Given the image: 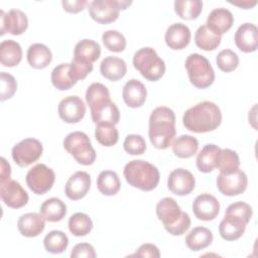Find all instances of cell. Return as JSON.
<instances>
[{"label": "cell", "mask_w": 258, "mask_h": 258, "mask_svg": "<svg viewBox=\"0 0 258 258\" xmlns=\"http://www.w3.org/2000/svg\"><path fill=\"white\" fill-rule=\"evenodd\" d=\"M42 150V144L39 140L25 138L13 146L11 155L18 166L26 167L40 158Z\"/></svg>", "instance_id": "obj_9"}, {"label": "cell", "mask_w": 258, "mask_h": 258, "mask_svg": "<svg viewBox=\"0 0 258 258\" xmlns=\"http://www.w3.org/2000/svg\"><path fill=\"white\" fill-rule=\"evenodd\" d=\"M225 214H233V215H236L240 218H242L247 224L250 222L251 218H252V215H253V211H252V208L250 205H248L247 203H244V202H236V203H233L231 204Z\"/></svg>", "instance_id": "obj_47"}, {"label": "cell", "mask_w": 258, "mask_h": 258, "mask_svg": "<svg viewBox=\"0 0 258 258\" xmlns=\"http://www.w3.org/2000/svg\"><path fill=\"white\" fill-rule=\"evenodd\" d=\"M190 29L183 23L171 24L165 32L164 40L166 45L173 50H180L186 47L190 41Z\"/></svg>", "instance_id": "obj_21"}, {"label": "cell", "mask_w": 258, "mask_h": 258, "mask_svg": "<svg viewBox=\"0 0 258 258\" xmlns=\"http://www.w3.org/2000/svg\"><path fill=\"white\" fill-rule=\"evenodd\" d=\"M94 67L93 63H87L73 58L70 63V74L72 78L78 82L79 80H84L90 73H92Z\"/></svg>", "instance_id": "obj_46"}, {"label": "cell", "mask_w": 258, "mask_h": 258, "mask_svg": "<svg viewBox=\"0 0 258 258\" xmlns=\"http://www.w3.org/2000/svg\"><path fill=\"white\" fill-rule=\"evenodd\" d=\"M101 75L112 82L124 78L127 73V64L123 58L117 56H106L100 63Z\"/></svg>", "instance_id": "obj_25"}, {"label": "cell", "mask_w": 258, "mask_h": 258, "mask_svg": "<svg viewBox=\"0 0 258 258\" xmlns=\"http://www.w3.org/2000/svg\"><path fill=\"white\" fill-rule=\"evenodd\" d=\"M123 174L126 181L131 186L143 191H150L154 189L160 178L157 167L142 159L129 161L124 166Z\"/></svg>", "instance_id": "obj_3"}, {"label": "cell", "mask_w": 258, "mask_h": 258, "mask_svg": "<svg viewBox=\"0 0 258 258\" xmlns=\"http://www.w3.org/2000/svg\"><path fill=\"white\" fill-rule=\"evenodd\" d=\"M202 10L203 1L201 0H176L174 2L175 13L184 20L197 19Z\"/></svg>", "instance_id": "obj_36"}, {"label": "cell", "mask_w": 258, "mask_h": 258, "mask_svg": "<svg viewBox=\"0 0 258 258\" xmlns=\"http://www.w3.org/2000/svg\"><path fill=\"white\" fill-rule=\"evenodd\" d=\"M216 182L221 194L228 197H234L241 195L246 190L248 185V177L243 170L237 169L229 174L220 172Z\"/></svg>", "instance_id": "obj_10"}, {"label": "cell", "mask_w": 258, "mask_h": 258, "mask_svg": "<svg viewBox=\"0 0 258 258\" xmlns=\"http://www.w3.org/2000/svg\"><path fill=\"white\" fill-rule=\"evenodd\" d=\"M156 216L161 221L164 226V229L174 225L180 218L182 211L172 198L166 197L160 200L156 205Z\"/></svg>", "instance_id": "obj_23"}, {"label": "cell", "mask_w": 258, "mask_h": 258, "mask_svg": "<svg viewBox=\"0 0 258 258\" xmlns=\"http://www.w3.org/2000/svg\"><path fill=\"white\" fill-rule=\"evenodd\" d=\"M69 245L68 236L58 230L50 231L43 239V246L45 250L51 254H59L66 251Z\"/></svg>", "instance_id": "obj_38"}, {"label": "cell", "mask_w": 258, "mask_h": 258, "mask_svg": "<svg viewBox=\"0 0 258 258\" xmlns=\"http://www.w3.org/2000/svg\"><path fill=\"white\" fill-rule=\"evenodd\" d=\"M184 241L188 249L191 251H200L212 244L213 233L206 227H196L186 235Z\"/></svg>", "instance_id": "obj_30"}, {"label": "cell", "mask_w": 258, "mask_h": 258, "mask_svg": "<svg viewBox=\"0 0 258 258\" xmlns=\"http://www.w3.org/2000/svg\"><path fill=\"white\" fill-rule=\"evenodd\" d=\"M57 113L66 123H78L85 117L86 105L80 97L68 96L58 103Z\"/></svg>", "instance_id": "obj_14"}, {"label": "cell", "mask_w": 258, "mask_h": 258, "mask_svg": "<svg viewBox=\"0 0 258 258\" xmlns=\"http://www.w3.org/2000/svg\"><path fill=\"white\" fill-rule=\"evenodd\" d=\"M234 23V16L227 8H215L210 12L207 18V27L217 35L222 36Z\"/></svg>", "instance_id": "obj_19"}, {"label": "cell", "mask_w": 258, "mask_h": 258, "mask_svg": "<svg viewBox=\"0 0 258 258\" xmlns=\"http://www.w3.org/2000/svg\"><path fill=\"white\" fill-rule=\"evenodd\" d=\"M28 27V19L19 9H11L7 13L0 10V35L6 32L12 35L22 34Z\"/></svg>", "instance_id": "obj_12"}, {"label": "cell", "mask_w": 258, "mask_h": 258, "mask_svg": "<svg viewBox=\"0 0 258 258\" xmlns=\"http://www.w3.org/2000/svg\"><path fill=\"white\" fill-rule=\"evenodd\" d=\"M97 187L104 196H115L121 187L118 174L112 170H103L97 178Z\"/></svg>", "instance_id": "obj_33"}, {"label": "cell", "mask_w": 258, "mask_h": 258, "mask_svg": "<svg viewBox=\"0 0 258 258\" xmlns=\"http://www.w3.org/2000/svg\"><path fill=\"white\" fill-rule=\"evenodd\" d=\"M105 47L113 52H121L126 48L125 36L117 30H107L102 34Z\"/></svg>", "instance_id": "obj_41"}, {"label": "cell", "mask_w": 258, "mask_h": 258, "mask_svg": "<svg viewBox=\"0 0 258 258\" xmlns=\"http://www.w3.org/2000/svg\"><path fill=\"white\" fill-rule=\"evenodd\" d=\"M70 232L77 237L88 235L93 229L92 219L85 213H76L72 215L68 222Z\"/></svg>", "instance_id": "obj_37"}, {"label": "cell", "mask_w": 258, "mask_h": 258, "mask_svg": "<svg viewBox=\"0 0 258 258\" xmlns=\"http://www.w3.org/2000/svg\"><path fill=\"white\" fill-rule=\"evenodd\" d=\"M89 107L92 120L95 124L116 125L120 120L119 109L110 98L99 100Z\"/></svg>", "instance_id": "obj_11"}, {"label": "cell", "mask_w": 258, "mask_h": 258, "mask_svg": "<svg viewBox=\"0 0 258 258\" xmlns=\"http://www.w3.org/2000/svg\"><path fill=\"white\" fill-rule=\"evenodd\" d=\"M63 148L82 165H92L96 160V151L89 136L81 131L69 133L63 141Z\"/></svg>", "instance_id": "obj_6"}, {"label": "cell", "mask_w": 258, "mask_h": 258, "mask_svg": "<svg viewBox=\"0 0 258 258\" xmlns=\"http://www.w3.org/2000/svg\"><path fill=\"white\" fill-rule=\"evenodd\" d=\"M175 114L165 106L155 108L149 117L148 135L150 142L157 149L168 148L175 137Z\"/></svg>", "instance_id": "obj_2"}, {"label": "cell", "mask_w": 258, "mask_h": 258, "mask_svg": "<svg viewBox=\"0 0 258 258\" xmlns=\"http://www.w3.org/2000/svg\"><path fill=\"white\" fill-rule=\"evenodd\" d=\"M133 255L139 256V257L158 258V257H160V252H159V249L157 248V246H155L154 244L145 243V244H142Z\"/></svg>", "instance_id": "obj_50"}, {"label": "cell", "mask_w": 258, "mask_h": 258, "mask_svg": "<svg viewBox=\"0 0 258 258\" xmlns=\"http://www.w3.org/2000/svg\"><path fill=\"white\" fill-rule=\"evenodd\" d=\"M231 4L235 5V6H238L242 9H250V8H253L256 4H257V1L256 0H238V1H230Z\"/></svg>", "instance_id": "obj_53"}, {"label": "cell", "mask_w": 258, "mask_h": 258, "mask_svg": "<svg viewBox=\"0 0 258 258\" xmlns=\"http://www.w3.org/2000/svg\"><path fill=\"white\" fill-rule=\"evenodd\" d=\"M216 62L222 72L231 73L238 68L239 56L232 49H223L218 53Z\"/></svg>", "instance_id": "obj_42"}, {"label": "cell", "mask_w": 258, "mask_h": 258, "mask_svg": "<svg viewBox=\"0 0 258 258\" xmlns=\"http://www.w3.org/2000/svg\"><path fill=\"white\" fill-rule=\"evenodd\" d=\"M85 97L88 105L91 106L99 100L110 98V93L105 85L101 83H93L88 87Z\"/></svg>", "instance_id": "obj_45"}, {"label": "cell", "mask_w": 258, "mask_h": 258, "mask_svg": "<svg viewBox=\"0 0 258 258\" xmlns=\"http://www.w3.org/2000/svg\"><path fill=\"white\" fill-rule=\"evenodd\" d=\"M0 167H1V173H0V182H4L8 179H10L11 175V167L9 162L4 158H0Z\"/></svg>", "instance_id": "obj_52"}, {"label": "cell", "mask_w": 258, "mask_h": 258, "mask_svg": "<svg viewBox=\"0 0 258 258\" xmlns=\"http://www.w3.org/2000/svg\"><path fill=\"white\" fill-rule=\"evenodd\" d=\"M50 80L53 87L59 91L70 90L77 84L70 74V63L67 62L59 63L52 70Z\"/></svg>", "instance_id": "obj_34"}, {"label": "cell", "mask_w": 258, "mask_h": 258, "mask_svg": "<svg viewBox=\"0 0 258 258\" xmlns=\"http://www.w3.org/2000/svg\"><path fill=\"white\" fill-rule=\"evenodd\" d=\"M40 214L48 222H59L67 215V206L60 199L50 198L40 206Z\"/></svg>", "instance_id": "obj_31"}, {"label": "cell", "mask_w": 258, "mask_h": 258, "mask_svg": "<svg viewBox=\"0 0 258 258\" xmlns=\"http://www.w3.org/2000/svg\"><path fill=\"white\" fill-rule=\"evenodd\" d=\"M222 37L212 32L206 24L201 25L195 34V42L203 50L210 51L216 49L221 43Z\"/></svg>", "instance_id": "obj_35"}, {"label": "cell", "mask_w": 258, "mask_h": 258, "mask_svg": "<svg viewBox=\"0 0 258 258\" xmlns=\"http://www.w3.org/2000/svg\"><path fill=\"white\" fill-rule=\"evenodd\" d=\"M122 97L128 107L133 109L140 108L146 101L147 90L143 83L136 79H131L124 85Z\"/></svg>", "instance_id": "obj_22"}, {"label": "cell", "mask_w": 258, "mask_h": 258, "mask_svg": "<svg viewBox=\"0 0 258 258\" xmlns=\"http://www.w3.org/2000/svg\"><path fill=\"white\" fill-rule=\"evenodd\" d=\"M101 55V46L93 39H82L74 48V58L83 62L93 63Z\"/></svg>", "instance_id": "obj_26"}, {"label": "cell", "mask_w": 258, "mask_h": 258, "mask_svg": "<svg viewBox=\"0 0 258 258\" xmlns=\"http://www.w3.org/2000/svg\"><path fill=\"white\" fill-rule=\"evenodd\" d=\"M0 197L4 204L12 209L24 207L29 199L26 190L14 179L0 182Z\"/></svg>", "instance_id": "obj_13"}, {"label": "cell", "mask_w": 258, "mask_h": 258, "mask_svg": "<svg viewBox=\"0 0 258 258\" xmlns=\"http://www.w3.org/2000/svg\"><path fill=\"white\" fill-rule=\"evenodd\" d=\"M91 187V176L86 171H76L68 179L64 192L72 201H79L86 197Z\"/></svg>", "instance_id": "obj_17"}, {"label": "cell", "mask_w": 258, "mask_h": 258, "mask_svg": "<svg viewBox=\"0 0 258 258\" xmlns=\"http://www.w3.org/2000/svg\"><path fill=\"white\" fill-rule=\"evenodd\" d=\"M124 150L131 155H141L145 152L147 146L144 138L138 134H129L123 142Z\"/></svg>", "instance_id": "obj_43"}, {"label": "cell", "mask_w": 258, "mask_h": 258, "mask_svg": "<svg viewBox=\"0 0 258 258\" xmlns=\"http://www.w3.org/2000/svg\"><path fill=\"white\" fill-rule=\"evenodd\" d=\"M22 59V48L20 44L12 39L3 40L0 44V60L3 67L12 68Z\"/></svg>", "instance_id": "obj_29"}, {"label": "cell", "mask_w": 258, "mask_h": 258, "mask_svg": "<svg viewBox=\"0 0 258 258\" xmlns=\"http://www.w3.org/2000/svg\"><path fill=\"white\" fill-rule=\"evenodd\" d=\"M97 256L95 249L93 245L89 243H79L77 244L72 252L71 257L72 258H80V257H86V258H95Z\"/></svg>", "instance_id": "obj_49"}, {"label": "cell", "mask_w": 258, "mask_h": 258, "mask_svg": "<svg viewBox=\"0 0 258 258\" xmlns=\"http://www.w3.org/2000/svg\"><path fill=\"white\" fill-rule=\"evenodd\" d=\"M236 46L243 52H253L258 47V29L253 23H243L235 32Z\"/></svg>", "instance_id": "obj_18"}, {"label": "cell", "mask_w": 258, "mask_h": 258, "mask_svg": "<svg viewBox=\"0 0 258 258\" xmlns=\"http://www.w3.org/2000/svg\"><path fill=\"white\" fill-rule=\"evenodd\" d=\"M87 4H88V2L86 0H73V1L63 0V1H61L63 10L69 13H79L85 9Z\"/></svg>", "instance_id": "obj_51"}, {"label": "cell", "mask_w": 258, "mask_h": 258, "mask_svg": "<svg viewBox=\"0 0 258 258\" xmlns=\"http://www.w3.org/2000/svg\"><path fill=\"white\" fill-rule=\"evenodd\" d=\"M0 82H1V92L0 100L3 102L13 97L17 90V83L15 78L5 72L0 73Z\"/></svg>", "instance_id": "obj_44"}, {"label": "cell", "mask_w": 258, "mask_h": 258, "mask_svg": "<svg viewBox=\"0 0 258 258\" xmlns=\"http://www.w3.org/2000/svg\"><path fill=\"white\" fill-rule=\"evenodd\" d=\"M133 66L140 75L150 82L161 79L165 73V63L152 47H142L133 55Z\"/></svg>", "instance_id": "obj_4"}, {"label": "cell", "mask_w": 258, "mask_h": 258, "mask_svg": "<svg viewBox=\"0 0 258 258\" xmlns=\"http://www.w3.org/2000/svg\"><path fill=\"white\" fill-rule=\"evenodd\" d=\"M196 186L194 174L184 168L173 169L167 178L168 189L176 196H186L190 194Z\"/></svg>", "instance_id": "obj_15"}, {"label": "cell", "mask_w": 258, "mask_h": 258, "mask_svg": "<svg viewBox=\"0 0 258 258\" xmlns=\"http://www.w3.org/2000/svg\"><path fill=\"white\" fill-rule=\"evenodd\" d=\"M189 226H190V218L185 212H182L179 220L174 225L166 228L165 230L172 236H180L189 229Z\"/></svg>", "instance_id": "obj_48"}, {"label": "cell", "mask_w": 258, "mask_h": 258, "mask_svg": "<svg viewBox=\"0 0 258 258\" xmlns=\"http://www.w3.org/2000/svg\"><path fill=\"white\" fill-rule=\"evenodd\" d=\"M45 219L38 213H26L17 221V228L24 237L33 238L41 234L45 228Z\"/></svg>", "instance_id": "obj_24"}, {"label": "cell", "mask_w": 258, "mask_h": 258, "mask_svg": "<svg viewBox=\"0 0 258 258\" xmlns=\"http://www.w3.org/2000/svg\"><path fill=\"white\" fill-rule=\"evenodd\" d=\"M221 148L216 144H206L197 156V167L204 173H209L217 167Z\"/></svg>", "instance_id": "obj_28"}, {"label": "cell", "mask_w": 258, "mask_h": 258, "mask_svg": "<svg viewBox=\"0 0 258 258\" xmlns=\"http://www.w3.org/2000/svg\"><path fill=\"white\" fill-rule=\"evenodd\" d=\"M182 123L187 130L195 133L214 131L222 123V112L214 102L203 101L184 112Z\"/></svg>", "instance_id": "obj_1"}, {"label": "cell", "mask_w": 258, "mask_h": 258, "mask_svg": "<svg viewBox=\"0 0 258 258\" xmlns=\"http://www.w3.org/2000/svg\"><path fill=\"white\" fill-rule=\"evenodd\" d=\"M171 146L175 156L179 158H189L198 152L199 141L191 135L182 134L172 142Z\"/></svg>", "instance_id": "obj_32"}, {"label": "cell", "mask_w": 258, "mask_h": 258, "mask_svg": "<svg viewBox=\"0 0 258 258\" xmlns=\"http://www.w3.org/2000/svg\"><path fill=\"white\" fill-rule=\"evenodd\" d=\"M240 166V158L234 150H231L229 148L221 149L218 161H217V167L221 173L229 174L237 169H239Z\"/></svg>", "instance_id": "obj_39"}, {"label": "cell", "mask_w": 258, "mask_h": 258, "mask_svg": "<svg viewBox=\"0 0 258 258\" xmlns=\"http://www.w3.org/2000/svg\"><path fill=\"white\" fill-rule=\"evenodd\" d=\"M246 226L247 223L242 218L233 214H225L219 225V233L224 240L235 241L242 237Z\"/></svg>", "instance_id": "obj_20"}, {"label": "cell", "mask_w": 258, "mask_h": 258, "mask_svg": "<svg viewBox=\"0 0 258 258\" xmlns=\"http://www.w3.org/2000/svg\"><path fill=\"white\" fill-rule=\"evenodd\" d=\"M132 1L126 0H94L88 4L89 14L100 24H109L116 21L120 10L127 9Z\"/></svg>", "instance_id": "obj_7"}, {"label": "cell", "mask_w": 258, "mask_h": 258, "mask_svg": "<svg viewBox=\"0 0 258 258\" xmlns=\"http://www.w3.org/2000/svg\"><path fill=\"white\" fill-rule=\"evenodd\" d=\"M26 184L36 195H44L52 187L55 180L54 171L43 163H38L26 173Z\"/></svg>", "instance_id": "obj_8"}, {"label": "cell", "mask_w": 258, "mask_h": 258, "mask_svg": "<svg viewBox=\"0 0 258 258\" xmlns=\"http://www.w3.org/2000/svg\"><path fill=\"white\" fill-rule=\"evenodd\" d=\"M95 138L103 146H113L119 140V132L115 125L96 124Z\"/></svg>", "instance_id": "obj_40"}, {"label": "cell", "mask_w": 258, "mask_h": 258, "mask_svg": "<svg viewBox=\"0 0 258 258\" xmlns=\"http://www.w3.org/2000/svg\"><path fill=\"white\" fill-rule=\"evenodd\" d=\"M192 212L201 221H213L220 213V203L214 196L204 192L192 202Z\"/></svg>", "instance_id": "obj_16"}, {"label": "cell", "mask_w": 258, "mask_h": 258, "mask_svg": "<svg viewBox=\"0 0 258 258\" xmlns=\"http://www.w3.org/2000/svg\"><path fill=\"white\" fill-rule=\"evenodd\" d=\"M190 84L198 89H207L215 81V72L209 59L200 53H190L184 63Z\"/></svg>", "instance_id": "obj_5"}, {"label": "cell", "mask_w": 258, "mask_h": 258, "mask_svg": "<svg viewBox=\"0 0 258 258\" xmlns=\"http://www.w3.org/2000/svg\"><path fill=\"white\" fill-rule=\"evenodd\" d=\"M26 57L31 68L42 70L51 62L52 53L45 44L33 43L28 47Z\"/></svg>", "instance_id": "obj_27"}]
</instances>
